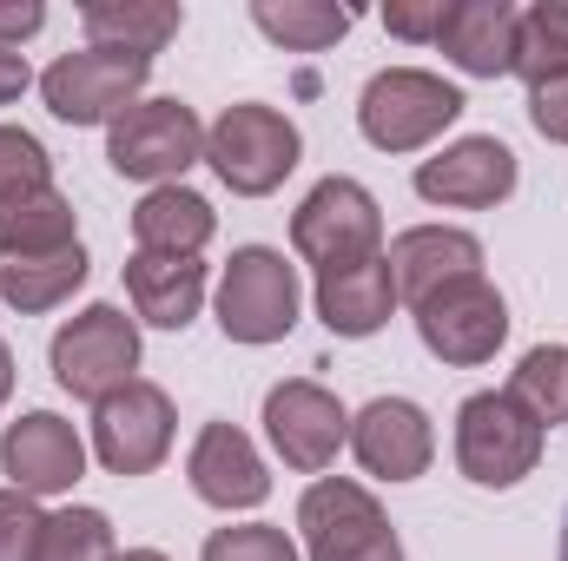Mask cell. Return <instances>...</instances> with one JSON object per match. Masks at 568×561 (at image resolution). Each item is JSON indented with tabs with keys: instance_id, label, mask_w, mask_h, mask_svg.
Segmentation results:
<instances>
[{
	"instance_id": "6da1fadb",
	"label": "cell",
	"mask_w": 568,
	"mask_h": 561,
	"mask_svg": "<svg viewBox=\"0 0 568 561\" xmlns=\"http://www.w3.org/2000/svg\"><path fill=\"white\" fill-rule=\"evenodd\" d=\"M140 370V324L120 304H87L53 330V384L80 404H106Z\"/></svg>"
},
{
	"instance_id": "7a4b0ae2",
	"label": "cell",
	"mask_w": 568,
	"mask_h": 561,
	"mask_svg": "<svg viewBox=\"0 0 568 561\" xmlns=\"http://www.w3.org/2000/svg\"><path fill=\"white\" fill-rule=\"evenodd\" d=\"M542 462V422L509 390H476L456 410V469L476 489H516Z\"/></svg>"
},
{
	"instance_id": "3957f363",
	"label": "cell",
	"mask_w": 568,
	"mask_h": 561,
	"mask_svg": "<svg viewBox=\"0 0 568 561\" xmlns=\"http://www.w3.org/2000/svg\"><path fill=\"white\" fill-rule=\"evenodd\" d=\"M297 126L284 120L278 106H258V100H245V106H225L212 126H205V159H212V172L239 192V198H265V192H278L284 178H291V165H297Z\"/></svg>"
},
{
	"instance_id": "277c9868",
	"label": "cell",
	"mask_w": 568,
	"mask_h": 561,
	"mask_svg": "<svg viewBox=\"0 0 568 561\" xmlns=\"http://www.w3.org/2000/svg\"><path fill=\"white\" fill-rule=\"evenodd\" d=\"M456 120H463V93L424 67H384L357 100V126L377 152H417Z\"/></svg>"
},
{
	"instance_id": "5b68a950",
	"label": "cell",
	"mask_w": 568,
	"mask_h": 561,
	"mask_svg": "<svg viewBox=\"0 0 568 561\" xmlns=\"http://www.w3.org/2000/svg\"><path fill=\"white\" fill-rule=\"evenodd\" d=\"M297 529H304L311 561H404V542H397L390 516L351 476L311 482L304 502H297Z\"/></svg>"
},
{
	"instance_id": "8992f818",
	"label": "cell",
	"mask_w": 568,
	"mask_h": 561,
	"mask_svg": "<svg viewBox=\"0 0 568 561\" xmlns=\"http://www.w3.org/2000/svg\"><path fill=\"white\" fill-rule=\"evenodd\" d=\"M291 245L317 272L364 265V258L384 252V212L357 178H317L304 192V205L291 212Z\"/></svg>"
},
{
	"instance_id": "52a82bcc",
	"label": "cell",
	"mask_w": 568,
	"mask_h": 561,
	"mask_svg": "<svg viewBox=\"0 0 568 561\" xmlns=\"http://www.w3.org/2000/svg\"><path fill=\"white\" fill-rule=\"evenodd\" d=\"M145 73H152V60H140V53L80 47L40 73V93H47V113L67 126H113L126 106H140Z\"/></svg>"
},
{
	"instance_id": "ba28073f",
	"label": "cell",
	"mask_w": 568,
	"mask_h": 561,
	"mask_svg": "<svg viewBox=\"0 0 568 561\" xmlns=\"http://www.w3.org/2000/svg\"><path fill=\"white\" fill-rule=\"evenodd\" d=\"M106 159H113L120 178L165 185V178H179L185 165L205 159V126L185 100H140L106 126Z\"/></svg>"
},
{
	"instance_id": "9c48e42d",
	"label": "cell",
	"mask_w": 568,
	"mask_h": 561,
	"mask_svg": "<svg viewBox=\"0 0 568 561\" xmlns=\"http://www.w3.org/2000/svg\"><path fill=\"white\" fill-rule=\"evenodd\" d=\"M291 324H297V272L284 265V252L272 245L232 252L219 278V330L232 344H278Z\"/></svg>"
},
{
	"instance_id": "30bf717a",
	"label": "cell",
	"mask_w": 568,
	"mask_h": 561,
	"mask_svg": "<svg viewBox=\"0 0 568 561\" xmlns=\"http://www.w3.org/2000/svg\"><path fill=\"white\" fill-rule=\"evenodd\" d=\"M417 337H424L429 357H443L456 370L489 364L509 337V304L489 278H456L417 304Z\"/></svg>"
},
{
	"instance_id": "8fae6325",
	"label": "cell",
	"mask_w": 568,
	"mask_h": 561,
	"mask_svg": "<svg viewBox=\"0 0 568 561\" xmlns=\"http://www.w3.org/2000/svg\"><path fill=\"white\" fill-rule=\"evenodd\" d=\"M172 397L159 384H126L113 390L106 404H93V456L113 469V476H152L172 449Z\"/></svg>"
},
{
	"instance_id": "7c38bea8",
	"label": "cell",
	"mask_w": 568,
	"mask_h": 561,
	"mask_svg": "<svg viewBox=\"0 0 568 561\" xmlns=\"http://www.w3.org/2000/svg\"><path fill=\"white\" fill-rule=\"evenodd\" d=\"M265 436H272V449H278L291 469L317 476V469H331L337 449L351 442V417H344V404H337L324 384L291 377V384H278V390L265 397Z\"/></svg>"
},
{
	"instance_id": "4fadbf2b",
	"label": "cell",
	"mask_w": 568,
	"mask_h": 561,
	"mask_svg": "<svg viewBox=\"0 0 568 561\" xmlns=\"http://www.w3.org/2000/svg\"><path fill=\"white\" fill-rule=\"evenodd\" d=\"M0 469L20 496H67L87 476V442L73 436V422L53 410H27L20 422H7L0 436Z\"/></svg>"
},
{
	"instance_id": "5bb4252c",
	"label": "cell",
	"mask_w": 568,
	"mask_h": 561,
	"mask_svg": "<svg viewBox=\"0 0 568 561\" xmlns=\"http://www.w3.org/2000/svg\"><path fill=\"white\" fill-rule=\"evenodd\" d=\"M351 449L371 476L384 482H417L436 456V429L410 397H377L351 417Z\"/></svg>"
},
{
	"instance_id": "9a60e30c",
	"label": "cell",
	"mask_w": 568,
	"mask_h": 561,
	"mask_svg": "<svg viewBox=\"0 0 568 561\" xmlns=\"http://www.w3.org/2000/svg\"><path fill=\"white\" fill-rule=\"evenodd\" d=\"M417 192L429 205H456V212H483L503 205L516 192V152L503 140H456L417 165Z\"/></svg>"
},
{
	"instance_id": "2e32d148",
	"label": "cell",
	"mask_w": 568,
	"mask_h": 561,
	"mask_svg": "<svg viewBox=\"0 0 568 561\" xmlns=\"http://www.w3.org/2000/svg\"><path fill=\"white\" fill-rule=\"evenodd\" d=\"M185 476H192L199 502H212V509H258V502L272 496L265 456H258L252 436L232 429V422H205V429H199V442H192V456H185Z\"/></svg>"
},
{
	"instance_id": "e0dca14e",
	"label": "cell",
	"mask_w": 568,
	"mask_h": 561,
	"mask_svg": "<svg viewBox=\"0 0 568 561\" xmlns=\"http://www.w3.org/2000/svg\"><path fill=\"white\" fill-rule=\"evenodd\" d=\"M397 310V272L390 258H364V265H337L317 272V317L331 337H377Z\"/></svg>"
},
{
	"instance_id": "ac0fdd59",
	"label": "cell",
	"mask_w": 568,
	"mask_h": 561,
	"mask_svg": "<svg viewBox=\"0 0 568 561\" xmlns=\"http://www.w3.org/2000/svg\"><path fill=\"white\" fill-rule=\"evenodd\" d=\"M384 258L397 272V297H410V304H424L429 290L456 278H483V245L456 225H410Z\"/></svg>"
},
{
	"instance_id": "d6986e66",
	"label": "cell",
	"mask_w": 568,
	"mask_h": 561,
	"mask_svg": "<svg viewBox=\"0 0 568 561\" xmlns=\"http://www.w3.org/2000/svg\"><path fill=\"white\" fill-rule=\"evenodd\" d=\"M516 20H523V7H509V0H449L436 47L463 73L496 80V73H516Z\"/></svg>"
},
{
	"instance_id": "ffe728a7",
	"label": "cell",
	"mask_w": 568,
	"mask_h": 561,
	"mask_svg": "<svg viewBox=\"0 0 568 561\" xmlns=\"http://www.w3.org/2000/svg\"><path fill=\"white\" fill-rule=\"evenodd\" d=\"M126 297L152 330H185L205 304V265L199 258H152L133 252L126 258Z\"/></svg>"
},
{
	"instance_id": "44dd1931",
	"label": "cell",
	"mask_w": 568,
	"mask_h": 561,
	"mask_svg": "<svg viewBox=\"0 0 568 561\" xmlns=\"http://www.w3.org/2000/svg\"><path fill=\"white\" fill-rule=\"evenodd\" d=\"M212 232H219L212 205L185 185H152L140 198V212H133V238L152 258H199L212 245Z\"/></svg>"
},
{
	"instance_id": "7402d4cb",
	"label": "cell",
	"mask_w": 568,
	"mask_h": 561,
	"mask_svg": "<svg viewBox=\"0 0 568 561\" xmlns=\"http://www.w3.org/2000/svg\"><path fill=\"white\" fill-rule=\"evenodd\" d=\"M80 27H87V47L152 60L185 27V7L179 0H93V7H80Z\"/></svg>"
},
{
	"instance_id": "603a6c76",
	"label": "cell",
	"mask_w": 568,
	"mask_h": 561,
	"mask_svg": "<svg viewBox=\"0 0 568 561\" xmlns=\"http://www.w3.org/2000/svg\"><path fill=\"white\" fill-rule=\"evenodd\" d=\"M67 245H80V212L53 185L0 198V258H47Z\"/></svg>"
},
{
	"instance_id": "cb8c5ba5",
	"label": "cell",
	"mask_w": 568,
	"mask_h": 561,
	"mask_svg": "<svg viewBox=\"0 0 568 561\" xmlns=\"http://www.w3.org/2000/svg\"><path fill=\"white\" fill-rule=\"evenodd\" d=\"M87 252L67 245V252H47V258H0V297L20 310V317H40L53 304H67L80 284H87Z\"/></svg>"
},
{
	"instance_id": "d4e9b609",
	"label": "cell",
	"mask_w": 568,
	"mask_h": 561,
	"mask_svg": "<svg viewBox=\"0 0 568 561\" xmlns=\"http://www.w3.org/2000/svg\"><path fill=\"white\" fill-rule=\"evenodd\" d=\"M258 33H272L291 53H324L357 27V7H331V0H258L252 7Z\"/></svg>"
},
{
	"instance_id": "484cf974",
	"label": "cell",
	"mask_w": 568,
	"mask_h": 561,
	"mask_svg": "<svg viewBox=\"0 0 568 561\" xmlns=\"http://www.w3.org/2000/svg\"><path fill=\"white\" fill-rule=\"evenodd\" d=\"M516 73L529 86L568 80V0L523 7V20H516Z\"/></svg>"
},
{
	"instance_id": "4316f807",
	"label": "cell",
	"mask_w": 568,
	"mask_h": 561,
	"mask_svg": "<svg viewBox=\"0 0 568 561\" xmlns=\"http://www.w3.org/2000/svg\"><path fill=\"white\" fill-rule=\"evenodd\" d=\"M509 397H516L529 417L542 422V429L568 422V350H562V344H536V350L516 364Z\"/></svg>"
},
{
	"instance_id": "83f0119b",
	"label": "cell",
	"mask_w": 568,
	"mask_h": 561,
	"mask_svg": "<svg viewBox=\"0 0 568 561\" xmlns=\"http://www.w3.org/2000/svg\"><path fill=\"white\" fill-rule=\"evenodd\" d=\"M40 561H120L113 522L100 509H60L40 529Z\"/></svg>"
},
{
	"instance_id": "f1b7e54d",
	"label": "cell",
	"mask_w": 568,
	"mask_h": 561,
	"mask_svg": "<svg viewBox=\"0 0 568 561\" xmlns=\"http://www.w3.org/2000/svg\"><path fill=\"white\" fill-rule=\"evenodd\" d=\"M53 185V159L47 145L20 126H0V198H20V192H40Z\"/></svg>"
},
{
	"instance_id": "f546056e",
	"label": "cell",
	"mask_w": 568,
	"mask_h": 561,
	"mask_svg": "<svg viewBox=\"0 0 568 561\" xmlns=\"http://www.w3.org/2000/svg\"><path fill=\"white\" fill-rule=\"evenodd\" d=\"M199 561H297V549L272 522H245V529H219Z\"/></svg>"
},
{
	"instance_id": "4dcf8cb0",
	"label": "cell",
	"mask_w": 568,
	"mask_h": 561,
	"mask_svg": "<svg viewBox=\"0 0 568 561\" xmlns=\"http://www.w3.org/2000/svg\"><path fill=\"white\" fill-rule=\"evenodd\" d=\"M40 502L20 489H0V561H40Z\"/></svg>"
},
{
	"instance_id": "1f68e13d",
	"label": "cell",
	"mask_w": 568,
	"mask_h": 561,
	"mask_svg": "<svg viewBox=\"0 0 568 561\" xmlns=\"http://www.w3.org/2000/svg\"><path fill=\"white\" fill-rule=\"evenodd\" d=\"M443 20H449V0H390L384 7V27L397 40H436Z\"/></svg>"
},
{
	"instance_id": "d6a6232c",
	"label": "cell",
	"mask_w": 568,
	"mask_h": 561,
	"mask_svg": "<svg viewBox=\"0 0 568 561\" xmlns=\"http://www.w3.org/2000/svg\"><path fill=\"white\" fill-rule=\"evenodd\" d=\"M529 120L542 140L568 145V80H549V86H529Z\"/></svg>"
},
{
	"instance_id": "836d02e7",
	"label": "cell",
	"mask_w": 568,
	"mask_h": 561,
	"mask_svg": "<svg viewBox=\"0 0 568 561\" xmlns=\"http://www.w3.org/2000/svg\"><path fill=\"white\" fill-rule=\"evenodd\" d=\"M47 27V7L40 0H0V47L20 53V40H33Z\"/></svg>"
},
{
	"instance_id": "e575fe53",
	"label": "cell",
	"mask_w": 568,
	"mask_h": 561,
	"mask_svg": "<svg viewBox=\"0 0 568 561\" xmlns=\"http://www.w3.org/2000/svg\"><path fill=\"white\" fill-rule=\"evenodd\" d=\"M27 86H33V73H27V60H20L13 47H0V106H7V100H20Z\"/></svg>"
},
{
	"instance_id": "d590c367",
	"label": "cell",
	"mask_w": 568,
	"mask_h": 561,
	"mask_svg": "<svg viewBox=\"0 0 568 561\" xmlns=\"http://www.w3.org/2000/svg\"><path fill=\"white\" fill-rule=\"evenodd\" d=\"M7 397H13V350L0 344V404H7Z\"/></svg>"
},
{
	"instance_id": "8d00e7d4",
	"label": "cell",
	"mask_w": 568,
	"mask_h": 561,
	"mask_svg": "<svg viewBox=\"0 0 568 561\" xmlns=\"http://www.w3.org/2000/svg\"><path fill=\"white\" fill-rule=\"evenodd\" d=\"M120 561H165V555H159V549H126Z\"/></svg>"
},
{
	"instance_id": "74e56055",
	"label": "cell",
	"mask_w": 568,
	"mask_h": 561,
	"mask_svg": "<svg viewBox=\"0 0 568 561\" xmlns=\"http://www.w3.org/2000/svg\"><path fill=\"white\" fill-rule=\"evenodd\" d=\"M562 561H568V516H562Z\"/></svg>"
}]
</instances>
